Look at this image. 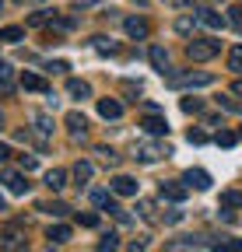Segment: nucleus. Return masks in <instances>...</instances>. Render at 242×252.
I'll list each match as a JSON object with an SVG mask.
<instances>
[{
  "mask_svg": "<svg viewBox=\"0 0 242 252\" xmlns=\"http://www.w3.org/2000/svg\"><path fill=\"white\" fill-rule=\"evenodd\" d=\"M221 53V42L218 39H193L190 46H186V56L193 60V63H207V60H214Z\"/></svg>",
  "mask_w": 242,
  "mask_h": 252,
  "instance_id": "obj_1",
  "label": "nucleus"
},
{
  "mask_svg": "<svg viewBox=\"0 0 242 252\" xmlns=\"http://www.w3.org/2000/svg\"><path fill=\"white\" fill-rule=\"evenodd\" d=\"M165 81H169L172 88H207L214 77H210V74H204V70H197V74L190 70V74H169Z\"/></svg>",
  "mask_w": 242,
  "mask_h": 252,
  "instance_id": "obj_2",
  "label": "nucleus"
},
{
  "mask_svg": "<svg viewBox=\"0 0 242 252\" xmlns=\"http://www.w3.org/2000/svg\"><path fill=\"white\" fill-rule=\"evenodd\" d=\"M169 154H172V151L162 147V144H155V140H144V144H137V151H134V158H137V161H144V165L162 161V158H169Z\"/></svg>",
  "mask_w": 242,
  "mask_h": 252,
  "instance_id": "obj_3",
  "label": "nucleus"
},
{
  "mask_svg": "<svg viewBox=\"0 0 242 252\" xmlns=\"http://www.w3.org/2000/svg\"><path fill=\"white\" fill-rule=\"evenodd\" d=\"M140 130H144V133H151V137H165V133H169V119H165V116H158V112H151V116H144V119H140Z\"/></svg>",
  "mask_w": 242,
  "mask_h": 252,
  "instance_id": "obj_4",
  "label": "nucleus"
},
{
  "mask_svg": "<svg viewBox=\"0 0 242 252\" xmlns=\"http://www.w3.org/2000/svg\"><path fill=\"white\" fill-rule=\"evenodd\" d=\"M0 182H4L7 189H11V193H28V182H25V175L18 172V168H4V172H0Z\"/></svg>",
  "mask_w": 242,
  "mask_h": 252,
  "instance_id": "obj_5",
  "label": "nucleus"
},
{
  "mask_svg": "<svg viewBox=\"0 0 242 252\" xmlns=\"http://www.w3.org/2000/svg\"><path fill=\"white\" fill-rule=\"evenodd\" d=\"M186 182H162V189H158V196L162 200H169V203H183L186 200Z\"/></svg>",
  "mask_w": 242,
  "mask_h": 252,
  "instance_id": "obj_6",
  "label": "nucleus"
},
{
  "mask_svg": "<svg viewBox=\"0 0 242 252\" xmlns=\"http://www.w3.org/2000/svg\"><path fill=\"white\" fill-rule=\"evenodd\" d=\"M137 189H140V182L130 179V175H116L112 179V193L116 196H137Z\"/></svg>",
  "mask_w": 242,
  "mask_h": 252,
  "instance_id": "obj_7",
  "label": "nucleus"
},
{
  "mask_svg": "<svg viewBox=\"0 0 242 252\" xmlns=\"http://www.w3.org/2000/svg\"><path fill=\"white\" fill-rule=\"evenodd\" d=\"M21 238H25V235H21V228H18V224H7V228H4V235H0V242H4L11 252H25V242H21Z\"/></svg>",
  "mask_w": 242,
  "mask_h": 252,
  "instance_id": "obj_8",
  "label": "nucleus"
},
{
  "mask_svg": "<svg viewBox=\"0 0 242 252\" xmlns=\"http://www.w3.org/2000/svg\"><path fill=\"white\" fill-rule=\"evenodd\" d=\"M183 182H186L190 189H210V175H207L204 168H186V172H183Z\"/></svg>",
  "mask_w": 242,
  "mask_h": 252,
  "instance_id": "obj_9",
  "label": "nucleus"
},
{
  "mask_svg": "<svg viewBox=\"0 0 242 252\" xmlns=\"http://www.w3.org/2000/svg\"><path fill=\"white\" fill-rule=\"evenodd\" d=\"M147 60H151V67H155L162 77H169V53H165L162 46H151V49H147Z\"/></svg>",
  "mask_w": 242,
  "mask_h": 252,
  "instance_id": "obj_10",
  "label": "nucleus"
},
{
  "mask_svg": "<svg viewBox=\"0 0 242 252\" xmlns=\"http://www.w3.org/2000/svg\"><path fill=\"white\" fill-rule=\"evenodd\" d=\"M123 28H127V35H130V39H147V32H151V25H147L144 18H127Z\"/></svg>",
  "mask_w": 242,
  "mask_h": 252,
  "instance_id": "obj_11",
  "label": "nucleus"
},
{
  "mask_svg": "<svg viewBox=\"0 0 242 252\" xmlns=\"http://www.w3.org/2000/svg\"><path fill=\"white\" fill-rule=\"evenodd\" d=\"M99 116H102V119H119V116H123V102H116V98H99Z\"/></svg>",
  "mask_w": 242,
  "mask_h": 252,
  "instance_id": "obj_12",
  "label": "nucleus"
},
{
  "mask_svg": "<svg viewBox=\"0 0 242 252\" xmlns=\"http://www.w3.org/2000/svg\"><path fill=\"white\" fill-rule=\"evenodd\" d=\"M67 94H70V98H77V102H84V98H92V84L70 77V81H67Z\"/></svg>",
  "mask_w": 242,
  "mask_h": 252,
  "instance_id": "obj_13",
  "label": "nucleus"
},
{
  "mask_svg": "<svg viewBox=\"0 0 242 252\" xmlns=\"http://www.w3.org/2000/svg\"><path fill=\"white\" fill-rule=\"evenodd\" d=\"M67 130H70V137H74V140H77V137H84L88 119H84L81 112H67Z\"/></svg>",
  "mask_w": 242,
  "mask_h": 252,
  "instance_id": "obj_14",
  "label": "nucleus"
},
{
  "mask_svg": "<svg viewBox=\"0 0 242 252\" xmlns=\"http://www.w3.org/2000/svg\"><path fill=\"white\" fill-rule=\"evenodd\" d=\"M70 224H49V231H46V238L53 242V245H64V242H70Z\"/></svg>",
  "mask_w": 242,
  "mask_h": 252,
  "instance_id": "obj_15",
  "label": "nucleus"
},
{
  "mask_svg": "<svg viewBox=\"0 0 242 252\" xmlns=\"http://www.w3.org/2000/svg\"><path fill=\"white\" fill-rule=\"evenodd\" d=\"M197 21H200V25H207V28H225V14H218V11H210V7L197 11Z\"/></svg>",
  "mask_w": 242,
  "mask_h": 252,
  "instance_id": "obj_16",
  "label": "nucleus"
},
{
  "mask_svg": "<svg viewBox=\"0 0 242 252\" xmlns=\"http://www.w3.org/2000/svg\"><path fill=\"white\" fill-rule=\"evenodd\" d=\"M207 245L214 252H242V238H210Z\"/></svg>",
  "mask_w": 242,
  "mask_h": 252,
  "instance_id": "obj_17",
  "label": "nucleus"
},
{
  "mask_svg": "<svg viewBox=\"0 0 242 252\" xmlns=\"http://www.w3.org/2000/svg\"><path fill=\"white\" fill-rule=\"evenodd\" d=\"M21 88H25V91H42V94L49 91V84H46L39 74H28V70L21 74Z\"/></svg>",
  "mask_w": 242,
  "mask_h": 252,
  "instance_id": "obj_18",
  "label": "nucleus"
},
{
  "mask_svg": "<svg viewBox=\"0 0 242 252\" xmlns=\"http://www.w3.org/2000/svg\"><path fill=\"white\" fill-rule=\"evenodd\" d=\"M46 186L53 189V193H60V189L67 186V172H64V168H53V172H46Z\"/></svg>",
  "mask_w": 242,
  "mask_h": 252,
  "instance_id": "obj_19",
  "label": "nucleus"
},
{
  "mask_svg": "<svg viewBox=\"0 0 242 252\" xmlns=\"http://www.w3.org/2000/svg\"><path fill=\"white\" fill-rule=\"evenodd\" d=\"M95 154H99V161H102V165H109V168H116V165H119V154H116L112 147H102V144H99V147H95Z\"/></svg>",
  "mask_w": 242,
  "mask_h": 252,
  "instance_id": "obj_20",
  "label": "nucleus"
},
{
  "mask_svg": "<svg viewBox=\"0 0 242 252\" xmlns=\"http://www.w3.org/2000/svg\"><path fill=\"white\" fill-rule=\"evenodd\" d=\"M21 39H25V28H18V25L0 28V42H21Z\"/></svg>",
  "mask_w": 242,
  "mask_h": 252,
  "instance_id": "obj_21",
  "label": "nucleus"
},
{
  "mask_svg": "<svg viewBox=\"0 0 242 252\" xmlns=\"http://www.w3.org/2000/svg\"><path fill=\"white\" fill-rule=\"evenodd\" d=\"M92 46H95V53H109V56H112V53H119V46H116L112 39H105V35H95V39H92Z\"/></svg>",
  "mask_w": 242,
  "mask_h": 252,
  "instance_id": "obj_22",
  "label": "nucleus"
},
{
  "mask_svg": "<svg viewBox=\"0 0 242 252\" xmlns=\"http://www.w3.org/2000/svg\"><path fill=\"white\" fill-rule=\"evenodd\" d=\"M32 123H35V130H39L42 137H49V133H53V119H49L46 112H35V116H32Z\"/></svg>",
  "mask_w": 242,
  "mask_h": 252,
  "instance_id": "obj_23",
  "label": "nucleus"
},
{
  "mask_svg": "<svg viewBox=\"0 0 242 252\" xmlns=\"http://www.w3.org/2000/svg\"><path fill=\"white\" fill-rule=\"evenodd\" d=\"M165 252H197V242L193 238H179V242H169Z\"/></svg>",
  "mask_w": 242,
  "mask_h": 252,
  "instance_id": "obj_24",
  "label": "nucleus"
},
{
  "mask_svg": "<svg viewBox=\"0 0 242 252\" xmlns=\"http://www.w3.org/2000/svg\"><path fill=\"white\" fill-rule=\"evenodd\" d=\"M228 70L232 74H242V46H232L228 49Z\"/></svg>",
  "mask_w": 242,
  "mask_h": 252,
  "instance_id": "obj_25",
  "label": "nucleus"
},
{
  "mask_svg": "<svg viewBox=\"0 0 242 252\" xmlns=\"http://www.w3.org/2000/svg\"><path fill=\"white\" fill-rule=\"evenodd\" d=\"M92 172H95L92 161H77V165H74V179H77V182H88V179H92Z\"/></svg>",
  "mask_w": 242,
  "mask_h": 252,
  "instance_id": "obj_26",
  "label": "nucleus"
},
{
  "mask_svg": "<svg viewBox=\"0 0 242 252\" xmlns=\"http://www.w3.org/2000/svg\"><path fill=\"white\" fill-rule=\"evenodd\" d=\"M221 207H242V193H239V189H225V193H221Z\"/></svg>",
  "mask_w": 242,
  "mask_h": 252,
  "instance_id": "obj_27",
  "label": "nucleus"
},
{
  "mask_svg": "<svg viewBox=\"0 0 242 252\" xmlns=\"http://www.w3.org/2000/svg\"><path fill=\"white\" fill-rule=\"evenodd\" d=\"M119 249V238L109 231V235H102V242H99V252H116Z\"/></svg>",
  "mask_w": 242,
  "mask_h": 252,
  "instance_id": "obj_28",
  "label": "nucleus"
},
{
  "mask_svg": "<svg viewBox=\"0 0 242 252\" xmlns=\"http://www.w3.org/2000/svg\"><path fill=\"white\" fill-rule=\"evenodd\" d=\"M235 140H239V137H235L232 130H221V133L214 137V144H218V147H235Z\"/></svg>",
  "mask_w": 242,
  "mask_h": 252,
  "instance_id": "obj_29",
  "label": "nucleus"
},
{
  "mask_svg": "<svg viewBox=\"0 0 242 252\" xmlns=\"http://www.w3.org/2000/svg\"><path fill=\"white\" fill-rule=\"evenodd\" d=\"M49 28H56V32H70V28H74V18H49Z\"/></svg>",
  "mask_w": 242,
  "mask_h": 252,
  "instance_id": "obj_30",
  "label": "nucleus"
},
{
  "mask_svg": "<svg viewBox=\"0 0 242 252\" xmlns=\"http://www.w3.org/2000/svg\"><path fill=\"white\" fill-rule=\"evenodd\" d=\"M225 21H228V25H232V28H235V32H242V7H232V11H228V18H225Z\"/></svg>",
  "mask_w": 242,
  "mask_h": 252,
  "instance_id": "obj_31",
  "label": "nucleus"
},
{
  "mask_svg": "<svg viewBox=\"0 0 242 252\" xmlns=\"http://www.w3.org/2000/svg\"><path fill=\"white\" fill-rule=\"evenodd\" d=\"M39 210H46V214H53V217H64V214H67V203H42Z\"/></svg>",
  "mask_w": 242,
  "mask_h": 252,
  "instance_id": "obj_32",
  "label": "nucleus"
},
{
  "mask_svg": "<svg viewBox=\"0 0 242 252\" xmlns=\"http://www.w3.org/2000/svg\"><path fill=\"white\" fill-rule=\"evenodd\" d=\"M193 25H197V18L190 21V18H179L175 21V32H183V35H190V32H193Z\"/></svg>",
  "mask_w": 242,
  "mask_h": 252,
  "instance_id": "obj_33",
  "label": "nucleus"
},
{
  "mask_svg": "<svg viewBox=\"0 0 242 252\" xmlns=\"http://www.w3.org/2000/svg\"><path fill=\"white\" fill-rule=\"evenodd\" d=\"M92 203L105 210V207H109V193H102V189H95V193H92Z\"/></svg>",
  "mask_w": 242,
  "mask_h": 252,
  "instance_id": "obj_34",
  "label": "nucleus"
},
{
  "mask_svg": "<svg viewBox=\"0 0 242 252\" xmlns=\"http://www.w3.org/2000/svg\"><path fill=\"white\" fill-rule=\"evenodd\" d=\"M179 105H183V112H200V109H204V105H200V98H183Z\"/></svg>",
  "mask_w": 242,
  "mask_h": 252,
  "instance_id": "obj_35",
  "label": "nucleus"
},
{
  "mask_svg": "<svg viewBox=\"0 0 242 252\" xmlns=\"http://www.w3.org/2000/svg\"><path fill=\"white\" fill-rule=\"evenodd\" d=\"M77 220H81V228H95V224H99L95 214H77Z\"/></svg>",
  "mask_w": 242,
  "mask_h": 252,
  "instance_id": "obj_36",
  "label": "nucleus"
},
{
  "mask_svg": "<svg viewBox=\"0 0 242 252\" xmlns=\"http://www.w3.org/2000/svg\"><path fill=\"white\" fill-rule=\"evenodd\" d=\"M186 140H190V144H207V133H204V130H190Z\"/></svg>",
  "mask_w": 242,
  "mask_h": 252,
  "instance_id": "obj_37",
  "label": "nucleus"
},
{
  "mask_svg": "<svg viewBox=\"0 0 242 252\" xmlns=\"http://www.w3.org/2000/svg\"><path fill=\"white\" fill-rule=\"evenodd\" d=\"M218 105L228 109V112H242V102H232V98H218Z\"/></svg>",
  "mask_w": 242,
  "mask_h": 252,
  "instance_id": "obj_38",
  "label": "nucleus"
},
{
  "mask_svg": "<svg viewBox=\"0 0 242 252\" xmlns=\"http://www.w3.org/2000/svg\"><path fill=\"white\" fill-rule=\"evenodd\" d=\"M46 70H49V74H64V70H70V67H67V63H64V60H53V63H49V67H46Z\"/></svg>",
  "mask_w": 242,
  "mask_h": 252,
  "instance_id": "obj_39",
  "label": "nucleus"
},
{
  "mask_svg": "<svg viewBox=\"0 0 242 252\" xmlns=\"http://www.w3.org/2000/svg\"><path fill=\"white\" fill-rule=\"evenodd\" d=\"M0 77H7V81H14V67H11V63H4V60H0Z\"/></svg>",
  "mask_w": 242,
  "mask_h": 252,
  "instance_id": "obj_40",
  "label": "nucleus"
},
{
  "mask_svg": "<svg viewBox=\"0 0 242 252\" xmlns=\"http://www.w3.org/2000/svg\"><path fill=\"white\" fill-rule=\"evenodd\" d=\"M193 0H165V7H175V11H183V7H190Z\"/></svg>",
  "mask_w": 242,
  "mask_h": 252,
  "instance_id": "obj_41",
  "label": "nucleus"
},
{
  "mask_svg": "<svg viewBox=\"0 0 242 252\" xmlns=\"http://www.w3.org/2000/svg\"><path fill=\"white\" fill-rule=\"evenodd\" d=\"M21 168H25V172H35V168H39V158H25Z\"/></svg>",
  "mask_w": 242,
  "mask_h": 252,
  "instance_id": "obj_42",
  "label": "nucleus"
},
{
  "mask_svg": "<svg viewBox=\"0 0 242 252\" xmlns=\"http://www.w3.org/2000/svg\"><path fill=\"white\" fill-rule=\"evenodd\" d=\"M14 91V81H7V77H0V94H11Z\"/></svg>",
  "mask_w": 242,
  "mask_h": 252,
  "instance_id": "obj_43",
  "label": "nucleus"
},
{
  "mask_svg": "<svg viewBox=\"0 0 242 252\" xmlns=\"http://www.w3.org/2000/svg\"><path fill=\"white\" fill-rule=\"evenodd\" d=\"M123 91H127V94H140V84H137V81H127Z\"/></svg>",
  "mask_w": 242,
  "mask_h": 252,
  "instance_id": "obj_44",
  "label": "nucleus"
},
{
  "mask_svg": "<svg viewBox=\"0 0 242 252\" xmlns=\"http://www.w3.org/2000/svg\"><path fill=\"white\" fill-rule=\"evenodd\" d=\"M147 249V238H137V242H130V252H144Z\"/></svg>",
  "mask_w": 242,
  "mask_h": 252,
  "instance_id": "obj_45",
  "label": "nucleus"
},
{
  "mask_svg": "<svg viewBox=\"0 0 242 252\" xmlns=\"http://www.w3.org/2000/svg\"><path fill=\"white\" fill-rule=\"evenodd\" d=\"M7 158H11V147H7V144H0V161H7Z\"/></svg>",
  "mask_w": 242,
  "mask_h": 252,
  "instance_id": "obj_46",
  "label": "nucleus"
},
{
  "mask_svg": "<svg viewBox=\"0 0 242 252\" xmlns=\"http://www.w3.org/2000/svg\"><path fill=\"white\" fill-rule=\"evenodd\" d=\"M232 94H239V98H242V81H235V84H232Z\"/></svg>",
  "mask_w": 242,
  "mask_h": 252,
  "instance_id": "obj_47",
  "label": "nucleus"
},
{
  "mask_svg": "<svg viewBox=\"0 0 242 252\" xmlns=\"http://www.w3.org/2000/svg\"><path fill=\"white\" fill-rule=\"evenodd\" d=\"M0 210H7V200H4V196H0Z\"/></svg>",
  "mask_w": 242,
  "mask_h": 252,
  "instance_id": "obj_48",
  "label": "nucleus"
},
{
  "mask_svg": "<svg viewBox=\"0 0 242 252\" xmlns=\"http://www.w3.org/2000/svg\"><path fill=\"white\" fill-rule=\"evenodd\" d=\"M0 126H4V116H0Z\"/></svg>",
  "mask_w": 242,
  "mask_h": 252,
  "instance_id": "obj_49",
  "label": "nucleus"
},
{
  "mask_svg": "<svg viewBox=\"0 0 242 252\" xmlns=\"http://www.w3.org/2000/svg\"><path fill=\"white\" fill-rule=\"evenodd\" d=\"M0 7H4V0H0Z\"/></svg>",
  "mask_w": 242,
  "mask_h": 252,
  "instance_id": "obj_50",
  "label": "nucleus"
},
{
  "mask_svg": "<svg viewBox=\"0 0 242 252\" xmlns=\"http://www.w3.org/2000/svg\"><path fill=\"white\" fill-rule=\"evenodd\" d=\"M239 137H242V133H239Z\"/></svg>",
  "mask_w": 242,
  "mask_h": 252,
  "instance_id": "obj_51",
  "label": "nucleus"
}]
</instances>
